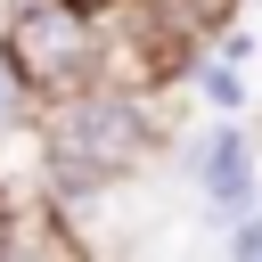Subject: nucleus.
Instances as JSON below:
<instances>
[{
	"label": "nucleus",
	"instance_id": "obj_3",
	"mask_svg": "<svg viewBox=\"0 0 262 262\" xmlns=\"http://www.w3.org/2000/svg\"><path fill=\"white\" fill-rule=\"evenodd\" d=\"M188 172H196V196H205V213H213V221L254 213V139H246L237 123L205 131V139L188 147Z\"/></svg>",
	"mask_w": 262,
	"mask_h": 262
},
{
	"label": "nucleus",
	"instance_id": "obj_7",
	"mask_svg": "<svg viewBox=\"0 0 262 262\" xmlns=\"http://www.w3.org/2000/svg\"><path fill=\"white\" fill-rule=\"evenodd\" d=\"M25 115H33V82L16 74V57H8V41H0V139H8Z\"/></svg>",
	"mask_w": 262,
	"mask_h": 262
},
{
	"label": "nucleus",
	"instance_id": "obj_2",
	"mask_svg": "<svg viewBox=\"0 0 262 262\" xmlns=\"http://www.w3.org/2000/svg\"><path fill=\"white\" fill-rule=\"evenodd\" d=\"M8 57H16V74L33 82V98H66V90H82V82H98V16H82V8H66V0H16V16H8Z\"/></svg>",
	"mask_w": 262,
	"mask_h": 262
},
{
	"label": "nucleus",
	"instance_id": "obj_6",
	"mask_svg": "<svg viewBox=\"0 0 262 262\" xmlns=\"http://www.w3.org/2000/svg\"><path fill=\"white\" fill-rule=\"evenodd\" d=\"M196 90H205L221 115H237V106H246V74H237V57H196Z\"/></svg>",
	"mask_w": 262,
	"mask_h": 262
},
{
	"label": "nucleus",
	"instance_id": "obj_9",
	"mask_svg": "<svg viewBox=\"0 0 262 262\" xmlns=\"http://www.w3.org/2000/svg\"><path fill=\"white\" fill-rule=\"evenodd\" d=\"M66 8H82V16H106V8H123V0H66Z\"/></svg>",
	"mask_w": 262,
	"mask_h": 262
},
{
	"label": "nucleus",
	"instance_id": "obj_5",
	"mask_svg": "<svg viewBox=\"0 0 262 262\" xmlns=\"http://www.w3.org/2000/svg\"><path fill=\"white\" fill-rule=\"evenodd\" d=\"M0 262H90L57 213H0Z\"/></svg>",
	"mask_w": 262,
	"mask_h": 262
},
{
	"label": "nucleus",
	"instance_id": "obj_4",
	"mask_svg": "<svg viewBox=\"0 0 262 262\" xmlns=\"http://www.w3.org/2000/svg\"><path fill=\"white\" fill-rule=\"evenodd\" d=\"M229 8H237V0H147L139 25H147V49H156V57H180V49H196L205 33H221Z\"/></svg>",
	"mask_w": 262,
	"mask_h": 262
},
{
	"label": "nucleus",
	"instance_id": "obj_1",
	"mask_svg": "<svg viewBox=\"0 0 262 262\" xmlns=\"http://www.w3.org/2000/svg\"><path fill=\"white\" fill-rule=\"evenodd\" d=\"M41 139H49V188L57 196H98L147 156V115H139L131 90L82 82V90H66L49 106Z\"/></svg>",
	"mask_w": 262,
	"mask_h": 262
},
{
	"label": "nucleus",
	"instance_id": "obj_8",
	"mask_svg": "<svg viewBox=\"0 0 262 262\" xmlns=\"http://www.w3.org/2000/svg\"><path fill=\"white\" fill-rule=\"evenodd\" d=\"M229 262H262V213H237L229 221Z\"/></svg>",
	"mask_w": 262,
	"mask_h": 262
}]
</instances>
